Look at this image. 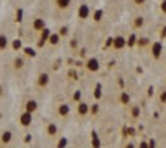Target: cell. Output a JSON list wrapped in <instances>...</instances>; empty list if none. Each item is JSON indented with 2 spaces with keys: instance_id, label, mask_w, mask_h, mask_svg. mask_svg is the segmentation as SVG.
Returning <instances> with one entry per match:
<instances>
[{
  "instance_id": "obj_1",
  "label": "cell",
  "mask_w": 166,
  "mask_h": 148,
  "mask_svg": "<svg viewBox=\"0 0 166 148\" xmlns=\"http://www.w3.org/2000/svg\"><path fill=\"white\" fill-rule=\"evenodd\" d=\"M86 68L89 70V72L95 73V72H99L100 69V61L96 59V57H89L86 63Z\"/></svg>"
},
{
  "instance_id": "obj_2",
  "label": "cell",
  "mask_w": 166,
  "mask_h": 148,
  "mask_svg": "<svg viewBox=\"0 0 166 148\" xmlns=\"http://www.w3.org/2000/svg\"><path fill=\"white\" fill-rule=\"evenodd\" d=\"M151 53H152V56H153V59L157 60L160 56H161V54H162V43L159 42V41L153 42V43H152Z\"/></svg>"
},
{
  "instance_id": "obj_3",
  "label": "cell",
  "mask_w": 166,
  "mask_h": 148,
  "mask_svg": "<svg viewBox=\"0 0 166 148\" xmlns=\"http://www.w3.org/2000/svg\"><path fill=\"white\" fill-rule=\"evenodd\" d=\"M127 46V40L123 36H116L115 38H113V47L116 50H120Z\"/></svg>"
},
{
  "instance_id": "obj_4",
  "label": "cell",
  "mask_w": 166,
  "mask_h": 148,
  "mask_svg": "<svg viewBox=\"0 0 166 148\" xmlns=\"http://www.w3.org/2000/svg\"><path fill=\"white\" fill-rule=\"evenodd\" d=\"M49 82H50V77H49L47 73H41L39 75V78H37V86L43 88V87H46L49 84Z\"/></svg>"
},
{
  "instance_id": "obj_5",
  "label": "cell",
  "mask_w": 166,
  "mask_h": 148,
  "mask_svg": "<svg viewBox=\"0 0 166 148\" xmlns=\"http://www.w3.org/2000/svg\"><path fill=\"white\" fill-rule=\"evenodd\" d=\"M78 17L81 19H87L89 17V7L87 4H82L78 8Z\"/></svg>"
},
{
  "instance_id": "obj_6",
  "label": "cell",
  "mask_w": 166,
  "mask_h": 148,
  "mask_svg": "<svg viewBox=\"0 0 166 148\" xmlns=\"http://www.w3.org/2000/svg\"><path fill=\"white\" fill-rule=\"evenodd\" d=\"M31 123H32V114L28 111H24L23 114L21 115V124L23 125V127H28Z\"/></svg>"
},
{
  "instance_id": "obj_7",
  "label": "cell",
  "mask_w": 166,
  "mask_h": 148,
  "mask_svg": "<svg viewBox=\"0 0 166 148\" xmlns=\"http://www.w3.org/2000/svg\"><path fill=\"white\" fill-rule=\"evenodd\" d=\"M77 111L81 116H84V115H87L89 112V106L86 102H79L77 106Z\"/></svg>"
},
{
  "instance_id": "obj_8",
  "label": "cell",
  "mask_w": 166,
  "mask_h": 148,
  "mask_svg": "<svg viewBox=\"0 0 166 148\" xmlns=\"http://www.w3.org/2000/svg\"><path fill=\"white\" fill-rule=\"evenodd\" d=\"M37 107H39V103L36 102V100H28L26 102V111L31 112V114L36 111Z\"/></svg>"
},
{
  "instance_id": "obj_9",
  "label": "cell",
  "mask_w": 166,
  "mask_h": 148,
  "mask_svg": "<svg viewBox=\"0 0 166 148\" xmlns=\"http://www.w3.org/2000/svg\"><path fill=\"white\" fill-rule=\"evenodd\" d=\"M32 26H33V29H36V31L41 32L42 29L46 27V24H45V21H43L42 18H36L33 21V24H32Z\"/></svg>"
},
{
  "instance_id": "obj_10",
  "label": "cell",
  "mask_w": 166,
  "mask_h": 148,
  "mask_svg": "<svg viewBox=\"0 0 166 148\" xmlns=\"http://www.w3.org/2000/svg\"><path fill=\"white\" fill-rule=\"evenodd\" d=\"M58 112H59L60 116H67V115L70 112V109L67 103H61V105L58 107Z\"/></svg>"
},
{
  "instance_id": "obj_11",
  "label": "cell",
  "mask_w": 166,
  "mask_h": 148,
  "mask_svg": "<svg viewBox=\"0 0 166 148\" xmlns=\"http://www.w3.org/2000/svg\"><path fill=\"white\" fill-rule=\"evenodd\" d=\"M47 41H49L50 45H58L59 41H60V35H59V33H50Z\"/></svg>"
},
{
  "instance_id": "obj_12",
  "label": "cell",
  "mask_w": 166,
  "mask_h": 148,
  "mask_svg": "<svg viewBox=\"0 0 166 148\" xmlns=\"http://www.w3.org/2000/svg\"><path fill=\"white\" fill-rule=\"evenodd\" d=\"M46 131H47L49 135L54 137L56 133H58V127H56V124H54V123H50V124L46 127Z\"/></svg>"
},
{
  "instance_id": "obj_13",
  "label": "cell",
  "mask_w": 166,
  "mask_h": 148,
  "mask_svg": "<svg viewBox=\"0 0 166 148\" xmlns=\"http://www.w3.org/2000/svg\"><path fill=\"white\" fill-rule=\"evenodd\" d=\"M50 33H51L50 29L46 28V27L42 29V31H41V42H40V46H42L43 43L47 41V38H49V36H50Z\"/></svg>"
},
{
  "instance_id": "obj_14",
  "label": "cell",
  "mask_w": 166,
  "mask_h": 148,
  "mask_svg": "<svg viewBox=\"0 0 166 148\" xmlns=\"http://www.w3.org/2000/svg\"><path fill=\"white\" fill-rule=\"evenodd\" d=\"M143 24H145V18H143L142 15L135 17V19L133 21V26H134V28H142Z\"/></svg>"
},
{
  "instance_id": "obj_15",
  "label": "cell",
  "mask_w": 166,
  "mask_h": 148,
  "mask_svg": "<svg viewBox=\"0 0 166 148\" xmlns=\"http://www.w3.org/2000/svg\"><path fill=\"white\" fill-rule=\"evenodd\" d=\"M23 65H24L23 57H15L14 61H13V67H14V69H17V70H21L22 68H23Z\"/></svg>"
},
{
  "instance_id": "obj_16",
  "label": "cell",
  "mask_w": 166,
  "mask_h": 148,
  "mask_svg": "<svg viewBox=\"0 0 166 148\" xmlns=\"http://www.w3.org/2000/svg\"><path fill=\"white\" fill-rule=\"evenodd\" d=\"M55 3H56V5H58L59 9H67V8L70 5L72 0H55Z\"/></svg>"
},
{
  "instance_id": "obj_17",
  "label": "cell",
  "mask_w": 166,
  "mask_h": 148,
  "mask_svg": "<svg viewBox=\"0 0 166 148\" xmlns=\"http://www.w3.org/2000/svg\"><path fill=\"white\" fill-rule=\"evenodd\" d=\"M93 96H95V98H96V100H100V98H101V96H102V86H101V83H97L96 84Z\"/></svg>"
},
{
  "instance_id": "obj_18",
  "label": "cell",
  "mask_w": 166,
  "mask_h": 148,
  "mask_svg": "<svg viewBox=\"0 0 166 148\" xmlns=\"http://www.w3.org/2000/svg\"><path fill=\"white\" fill-rule=\"evenodd\" d=\"M12 133H10V131H4V133H3V135H1V142L3 143H9L10 141H12Z\"/></svg>"
},
{
  "instance_id": "obj_19",
  "label": "cell",
  "mask_w": 166,
  "mask_h": 148,
  "mask_svg": "<svg viewBox=\"0 0 166 148\" xmlns=\"http://www.w3.org/2000/svg\"><path fill=\"white\" fill-rule=\"evenodd\" d=\"M92 146L93 147H100L101 143H100V139H99V135H97L96 131H92Z\"/></svg>"
},
{
  "instance_id": "obj_20",
  "label": "cell",
  "mask_w": 166,
  "mask_h": 148,
  "mask_svg": "<svg viewBox=\"0 0 166 148\" xmlns=\"http://www.w3.org/2000/svg\"><path fill=\"white\" fill-rule=\"evenodd\" d=\"M129 101H130V96L128 95L127 92H121V95H120V102L123 103V105H128V103H129Z\"/></svg>"
},
{
  "instance_id": "obj_21",
  "label": "cell",
  "mask_w": 166,
  "mask_h": 148,
  "mask_svg": "<svg viewBox=\"0 0 166 148\" xmlns=\"http://www.w3.org/2000/svg\"><path fill=\"white\" fill-rule=\"evenodd\" d=\"M8 46V38L4 35H0V50H4Z\"/></svg>"
},
{
  "instance_id": "obj_22",
  "label": "cell",
  "mask_w": 166,
  "mask_h": 148,
  "mask_svg": "<svg viewBox=\"0 0 166 148\" xmlns=\"http://www.w3.org/2000/svg\"><path fill=\"white\" fill-rule=\"evenodd\" d=\"M135 42H137V36H135V35H130L129 38L127 40V45L129 46V47H133V46L135 45Z\"/></svg>"
},
{
  "instance_id": "obj_23",
  "label": "cell",
  "mask_w": 166,
  "mask_h": 148,
  "mask_svg": "<svg viewBox=\"0 0 166 148\" xmlns=\"http://www.w3.org/2000/svg\"><path fill=\"white\" fill-rule=\"evenodd\" d=\"M102 15H104V12H102L101 9H97L96 12H95V14H93V21L95 22H100L102 19Z\"/></svg>"
},
{
  "instance_id": "obj_24",
  "label": "cell",
  "mask_w": 166,
  "mask_h": 148,
  "mask_svg": "<svg viewBox=\"0 0 166 148\" xmlns=\"http://www.w3.org/2000/svg\"><path fill=\"white\" fill-rule=\"evenodd\" d=\"M130 115H132L133 117H135V119H137V117L141 115V109L138 107V106H133L132 110H130Z\"/></svg>"
},
{
  "instance_id": "obj_25",
  "label": "cell",
  "mask_w": 166,
  "mask_h": 148,
  "mask_svg": "<svg viewBox=\"0 0 166 148\" xmlns=\"http://www.w3.org/2000/svg\"><path fill=\"white\" fill-rule=\"evenodd\" d=\"M12 46H13V49L14 50H19V49L22 47V42H21V40H14L13 41V43H12Z\"/></svg>"
},
{
  "instance_id": "obj_26",
  "label": "cell",
  "mask_w": 166,
  "mask_h": 148,
  "mask_svg": "<svg viewBox=\"0 0 166 148\" xmlns=\"http://www.w3.org/2000/svg\"><path fill=\"white\" fill-rule=\"evenodd\" d=\"M24 54H26V55H28V56H31V57L36 56V51H33L31 47H26V49H24Z\"/></svg>"
},
{
  "instance_id": "obj_27",
  "label": "cell",
  "mask_w": 166,
  "mask_h": 148,
  "mask_svg": "<svg viewBox=\"0 0 166 148\" xmlns=\"http://www.w3.org/2000/svg\"><path fill=\"white\" fill-rule=\"evenodd\" d=\"M81 97H82V92H81L79 89H78V91H75L74 95H73V100H74V101H78V102H79V101H81Z\"/></svg>"
},
{
  "instance_id": "obj_28",
  "label": "cell",
  "mask_w": 166,
  "mask_h": 148,
  "mask_svg": "<svg viewBox=\"0 0 166 148\" xmlns=\"http://www.w3.org/2000/svg\"><path fill=\"white\" fill-rule=\"evenodd\" d=\"M68 144V139L67 138H60V141H59V143H58V147H65Z\"/></svg>"
},
{
  "instance_id": "obj_29",
  "label": "cell",
  "mask_w": 166,
  "mask_h": 148,
  "mask_svg": "<svg viewBox=\"0 0 166 148\" xmlns=\"http://www.w3.org/2000/svg\"><path fill=\"white\" fill-rule=\"evenodd\" d=\"M160 9H161V12L166 14V0H162L161 4H160Z\"/></svg>"
},
{
  "instance_id": "obj_30",
  "label": "cell",
  "mask_w": 166,
  "mask_h": 148,
  "mask_svg": "<svg viewBox=\"0 0 166 148\" xmlns=\"http://www.w3.org/2000/svg\"><path fill=\"white\" fill-rule=\"evenodd\" d=\"M160 101H161V102H164V103H166V89H165V91H162L161 95H160Z\"/></svg>"
},
{
  "instance_id": "obj_31",
  "label": "cell",
  "mask_w": 166,
  "mask_h": 148,
  "mask_svg": "<svg viewBox=\"0 0 166 148\" xmlns=\"http://www.w3.org/2000/svg\"><path fill=\"white\" fill-rule=\"evenodd\" d=\"M22 15H23V10H22V9H18V14H17V21H18V22L22 21Z\"/></svg>"
},
{
  "instance_id": "obj_32",
  "label": "cell",
  "mask_w": 166,
  "mask_h": 148,
  "mask_svg": "<svg viewBox=\"0 0 166 148\" xmlns=\"http://www.w3.org/2000/svg\"><path fill=\"white\" fill-rule=\"evenodd\" d=\"M67 33H68V28H67V27H63L59 35H60V36H64V35H67Z\"/></svg>"
},
{
  "instance_id": "obj_33",
  "label": "cell",
  "mask_w": 166,
  "mask_h": 148,
  "mask_svg": "<svg viewBox=\"0 0 166 148\" xmlns=\"http://www.w3.org/2000/svg\"><path fill=\"white\" fill-rule=\"evenodd\" d=\"M97 111H99V105H97V103H96V105H93V106H92V112H93V114H96Z\"/></svg>"
},
{
  "instance_id": "obj_34",
  "label": "cell",
  "mask_w": 166,
  "mask_h": 148,
  "mask_svg": "<svg viewBox=\"0 0 166 148\" xmlns=\"http://www.w3.org/2000/svg\"><path fill=\"white\" fill-rule=\"evenodd\" d=\"M134 3H135L137 5H143V4L146 3V0H134Z\"/></svg>"
},
{
  "instance_id": "obj_35",
  "label": "cell",
  "mask_w": 166,
  "mask_h": 148,
  "mask_svg": "<svg viewBox=\"0 0 166 148\" xmlns=\"http://www.w3.org/2000/svg\"><path fill=\"white\" fill-rule=\"evenodd\" d=\"M155 146H156V143H155V141H153V139H149V143H148V148H149V147H155Z\"/></svg>"
},
{
  "instance_id": "obj_36",
  "label": "cell",
  "mask_w": 166,
  "mask_h": 148,
  "mask_svg": "<svg viewBox=\"0 0 166 148\" xmlns=\"http://www.w3.org/2000/svg\"><path fill=\"white\" fill-rule=\"evenodd\" d=\"M139 147H146V148H148V143H146V142H141Z\"/></svg>"
},
{
  "instance_id": "obj_37",
  "label": "cell",
  "mask_w": 166,
  "mask_h": 148,
  "mask_svg": "<svg viewBox=\"0 0 166 148\" xmlns=\"http://www.w3.org/2000/svg\"><path fill=\"white\" fill-rule=\"evenodd\" d=\"M166 36V27H164V31H161V37L164 38Z\"/></svg>"
},
{
  "instance_id": "obj_38",
  "label": "cell",
  "mask_w": 166,
  "mask_h": 148,
  "mask_svg": "<svg viewBox=\"0 0 166 148\" xmlns=\"http://www.w3.org/2000/svg\"><path fill=\"white\" fill-rule=\"evenodd\" d=\"M148 95H149V96L153 95V87H149V89H148Z\"/></svg>"
}]
</instances>
